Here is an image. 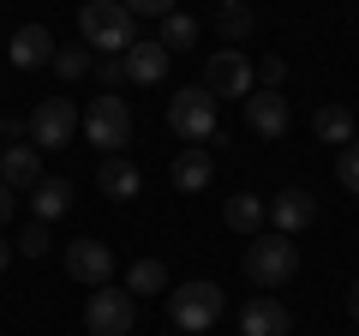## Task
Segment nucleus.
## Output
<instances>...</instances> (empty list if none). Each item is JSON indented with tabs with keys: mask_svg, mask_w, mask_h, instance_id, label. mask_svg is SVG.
I'll use <instances>...</instances> for the list:
<instances>
[{
	"mask_svg": "<svg viewBox=\"0 0 359 336\" xmlns=\"http://www.w3.org/2000/svg\"><path fill=\"white\" fill-rule=\"evenodd\" d=\"M222 222H228L233 234H264L269 205H264L257 193H233V198H228V210H222Z\"/></svg>",
	"mask_w": 359,
	"mask_h": 336,
	"instance_id": "a211bd4d",
	"label": "nucleus"
},
{
	"mask_svg": "<svg viewBox=\"0 0 359 336\" xmlns=\"http://www.w3.org/2000/svg\"><path fill=\"white\" fill-rule=\"evenodd\" d=\"M156 42H162L168 54H174V49H192V42H198V18H192V13H168V18H162V37H156Z\"/></svg>",
	"mask_w": 359,
	"mask_h": 336,
	"instance_id": "412c9836",
	"label": "nucleus"
},
{
	"mask_svg": "<svg viewBox=\"0 0 359 336\" xmlns=\"http://www.w3.org/2000/svg\"><path fill=\"white\" fill-rule=\"evenodd\" d=\"M245 120H252L257 138H282L287 120H294V108H287V96H282V91H264V84H257V91L245 96Z\"/></svg>",
	"mask_w": 359,
	"mask_h": 336,
	"instance_id": "9b49d317",
	"label": "nucleus"
},
{
	"mask_svg": "<svg viewBox=\"0 0 359 336\" xmlns=\"http://www.w3.org/2000/svg\"><path fill=\"white\" fill-rule=\"evenodd\" d=\"M294 271H299V246L287 234H252V246H245V276L257 288H282Z\"/></svg>",
	"mask_w": 359,
	"mask_h": 336,
	"instance_id": "7ed1b4c3",
	"label": "nucleus"
},
{
	"mask_svg": "<svg viewBox=\"0 0 359 336\" xmlns=\"http://www.w3.org/2000/svg\"><path fill=\"white\" fill-rule=\"evenodd\" d=\"M78 127H84V115L72 108V96H42L36 115H30V144L36 150H66L78 138Z\"/></svg>",
	"mask_w": 359,
	"mask_h": 336,
	"instance_id": "423d86ee",
	"label": "nucleus"
},
{
	"mask_svg": "<svg viewBox=\"0 0 359 336\" xmlns=\"http://www.w3.org/2000/svg\"><path fill=\"white\" fill-rule=\"evenodd\" d=\"M222 306H228V300H222L216 283H180L174 295H168V318H174L180 336H204V330H216Z\"/></svg>",
	"mask_w": 359,
	"mask_h": 336,
	"instance_id": "f03ea898",
	"label": "nucleus"
},
{
	"mask_svg": "<svg viewBox=\"0 0 359 336\" xmlns=\"http://www.w3.org/2000/svg\"><path fill=\"white\" fill-rule=\"evenodd\" d=\"M90 72H96V84H108V91H114L120 78H126V60H120V54H102V60L90 66Z\"/></svg>",
	"mask_w": 359,
	"mask_h": 336,
	"instance_id": "cd10ccee",
	"label": "nucleus"
},
{
	"mask_svg": "<svg viewBox=\"0 0 359 336\" xmlns=\"http://www.w3.org/2000/svg\"><path fill=\"white\" fill-rule=\"evenodd\" d=\"M13 210H18V193H13V186H6V181H0V222L13 217Z\"/></svg>",
	"mask_w": 359,
	"mask_h": 336,
	"instance_id": "c756f323",
	"label": "nucleus"
},
{
	"mask_svg": "<svg viewBox=\"0 0 359 336\" xmlns=\"http://www.w3.org/2000/svg\"><path fill=\"white\" fill-rule=\"evenodd\" d=\"M120 60H126V78H132V84H162V78H168V49H162L156 37H138Z\"/></svg>",
	"mask_w": 359,
	"mask_h": 336,
	"instance_id": "2eb2a0df",
	"label": "nucleus"
},
{
	"mask_svg": "<svg viewBox=\"0 0 359 336\" xmlns=\"http://www.w3.org/2000/svg\"><path fill=\"white\" fill-rule=\"evenodd\" d=\"M287 324L294 318H287V306L276 295H252L240 306V336H287Z\"/></svg>",
	"mask_w": 359,
	"mask_h": 336,
	"instance_id": "f8f14e48",
	"label": "nucleus"
},
{
	"mask_svg": "<svg viewBox=\"0 0 359 336\" xmlns=\"http://www.w3.org/2000/svg\"><path fill=\"white\" fill-rule=\"evenodd\" d=\"M6 264H13V240H0V271H6Z\"/></svg>",
	"mask_w": 359,
	"mask_h": 336,
	"instance_id": "2f4dec72",
	"label": "nucleus"
},
{
	"mask_svg": "<svg viewBox=\"0 0 359 336\" xmlns=\"http://www.w3.org/2000/svg\"><path fill=\"white\" fill-rule=\"evenodd\" d=\"M222 37L245 42V37H252V13H245V6H222Z\"/></svg>",
	"mask_w": 359,
	"mask_h": 336,
	"instance_id": "a878e982",
	"label": "nucleus"
},
{
	"mask_svg": "<svg viewBox=\"0 0 359 336\" xmlns=\"http://www.w3.org/2000/svg\"><path fill=\"white\" fill-rule=\"evenodd\" d=\"M311 132H318L323 144H353V108H341V103H318Z\"/></svg>",
	"mask_w": 359,
	"mask_h": 336,
	"instance_id": "aec40b11",
	"label": "nucleus"
},
{
	"mask_svg": "<svg viewBox=\"0 0 359 336\" xmlns=\"http://www.w3.org/2000/svg\"><path fill=\"white\" fill-rule=\"evenodd\" d=\"M168 181H174V193H204V186L216 181V156H210L204 144L180 150V156H174V168H168Z\"/></svg>",
	"mask_w": 359,
	"mask_h": 336,
	"instance_id": "4468645a",
	"label": "nucleus"
},
{
	"mask_svg": "<svg viewBox=\"0 0 359 336\" xmlns=\"http://www.w3.org/2000/svg\"><path fill=\"white\" fill-rule=\"evenodd\" d=\"M222 6H245V0H222Z\"/></svg>",
	"mask_w": 359,
	"mask_h": 336,
	"instance_id": "473e14b6",
	"label": "nucleus"
},
{
	"mask_svg": "<svg viewBox=\"0 0 359 336\" xmlns=\"http://www.w3.org/2000/svg\"><path fill=\"white\" fill-rule=\"evenodd\" d=\"M168 127L180 132V144H210L216 138V96L204 84H186L180 96H168Z\"/></svg>",
	"mask_w": 359,
	"mask_h": 336,
	"instance_id": "20e7f679",
	"label": "nucleus"
},
{
	"mask_svg": "<svg viewBox=\"0 0 359 336\" xmlns=\"http://www.w3.org/2000/svg\"><path fill=\"white\" fill-rule=\"evenodd\" d=\"M335 181H341L347 193H359V138L341 144V156H335Z\"/></svg>",
	"mask_w": 359,
	"mask_h": 336,
	"instance_id": "393cba45",
	"label": "nucleus"
},
{
	"mask_svg": "<svg viewBox=\"0 0 359 336\" xmlns=\"http://www.w3.org/2000/svg\"><path fill=\"white\" fill-rule=\"evenodd\" d=\"M0 181L13 193H30L42 181V150L36 144H0Z\"/></svg>",
	"mask_w": 359,
	"mask_h": 336,
	"instance_id": "ddd939ff",
	"label": "nucleus"
},
{
	"mask_svg": "<svg viewBox=\"0 0 359 336\" xmlns=\"http://www.w3.org/2000/svg\"><path fill=\"white\" fill-rule=\"evenodd\" d=\"M84 324H90V336H132V324H138V295L102 283L84 300Z\"/></svg>",
	"mask_w": 359,
	"mask_h": 336,
	"instance_id": "39448f33",
	"label": "nucleus"
},
{
	"mask_svg": "<svg viewBox=\"0 0 359 336\" xmlns=\"http://www.w3.org/2000/svg\"><path fill=\"white\" fill-rule=\"evenodd\" d=\"M84 138L102 144L108 156H120V144H132V108H126V96H96V103L84 108Z\"/></svg>",
	"mask_w": 359,
	"mask_h": 336,
	"instance_id": "0eeeda50",
	"label": "nucleus"
},
{
	"mask_svg": "<svg viewBox=\"0 0 359 336\" xmlns=\"http://www.w3.org/2000/svg\"><path fill=\"white\" fill-rule=\"evenodd\" d=\"M30 210H36V222H60L66 210H72V181H60V174H42V181L30 186Z\"/></svg>",
	"mask_w": 359,
	"mask_h": 336,
	"instance_id": "dca6fc26",
	"label": "nucleus"
},
{
	"mask_svg": "<svg viewBox=\"0 0 359 336\" xmlns=\"http://www.w3.org/2000/svg\"><path fill=\"white\" fill-rule=\"evenodd\" d=\"M66 271H72L84 288H102L108 276H114V252H108V240H90V234L66 240Z\"/></svg>",
	"mask_w": 359,
	"mask_h": 336,
	"instance_id": "1a4fd4ad",
	"label": "nucleus"
},
{
	"mask_svg": "<svg viewBox=\"0 0 359 336\" xmlns=\"http://www.w3.org/2000/svg\"><path fill=\"white\" fill-rule=\"evenodd\" d=\"M174 336H180V330H174Z\"/></svg>",
	"mask_w": 359,
	"mask_h": 336,
	"instance_id": "72a5a7b5",
	"label": "nucleus"
},
{
	"mask_svg": "<svg viewBox=\"0 0 359 336\" xmlns=\"http://www.w3.org/2000/svg\"><path fill=\"white\" fill-rule=\"evenodd\" d=\"M204 91H210V96H252V91H257L252 60H245L240 49H216V54L204 60Z\"/></svg>",
	"mask_w": 359,
	"mask_h": 336,
	"instance_id": "6e6552de",
	"label": "nucleus"
},
{
	"mask_svg": "<svg viewBox=\"0 0 359 336\" xmlns=\"http://www.w3.org/2000/svg\"><path fill=\"white\" fill-rule=\"evenodd\" d=\"M78 42L84 49H102V54H126L132 42V13L120 0H84L78 6Z\"/></svg>",
	"mask_w": 359,
	"mask_h": 336,
	"instance_id": "f257e3e1",
	"label": "nucleus"
},
{
	"mask_svg": "<svg viewBox=\"0 0 359 336\" xmlns=\"http://www.w3.org/2000/svg\"><path fill=\"white\" fill-rule=\"evenodd\" d=\"M347 312H353V324H359V283L347 288Z\"/></svg>",
	"mask_w": 359,
	"mask_h": 336,
	"instance_id": "7c9ffc66",
	"label": "nucleus"
},
{
	"mask_svg": "<svg viewBox=\"0 0 359 336\" xmlns=\"http://www.w3.org/2000/svg\"><path fill=\"white\" fill-rule=\"evenodd\" d=\"M120 6H126L132 18H168L174 13V0H120Z\"/></svg>",
	"mask_w": 359,
	"mask_h": 336,
	"instance_id": "c85d7f7f",
	"label": "nucleus"
},
{
	"mask_svg": "<svg viewBox=\"0 0 359 336\" xmlns=\"http://www.w3.org/2000/svg\"><path fill=\"white\" fill-rule=\"evenodd\" d=\"M126 288H132V295H156V288H168V264L162 259H138L132 276H126Z\"/></svg>",
	"mask_w": 359,
	"mask_h": 336,
	"instance_id": "4be33fe9",
	"label": "nucleus"
},
{
	"mask_svg": "<svg viewBox=\"0 0 359 336\" xmlns=\"http://www.w3.org/2000/svg\"><path fill=\"white\" fill-rule=\"evenodd\" d=\"M90 66H96V60H90L84 42H78V49H54V72H60V78H84Z\"/></svg>",
	"mask_w": 359,
	"mask_h": 336,
	"instance_id": "b1692460",
	"label": "nucleus"
},
{
	"mask_svg": "<svg viewBox=\"0 0 359 336\" xmlns=\"http://www.w3.org/2000/svg\"><path fill=\"white\" fill-rule=\"evenodd\" d=\"M48 246H54L48 222H30V228H25V234H18V240H13V252H18V259H42Z\"/></svg>",
	"mask_w": 359,
	"mask_h": 336,
	"instance_id": "5701e85b",
	"label": "nucleus"
},
{
	"mask_svg": "<svg viewBox=\"0 0 359 336\" xmlns=\"http://www.w3.org/2000/svg\"><path fill=\"white\" fill-rule=\"evenodd\" d=\"M269 222H276V234H306L318 222V198L306 186H282V193L269 198Z\"/></svg>",
	"mask_w": 359,
	"mask_h": 336,
	"instance_id": "9d476101",
	"label": "nucleus"
},
{
	"mask_svg": "<svg viewBox=\"0 0 359 336\" xmlns=\"http://www.w3.org/2000/svg\"><path fill=\"white\" fill-rule=\"evenodd\" d=\"M13 66H54V37L42 25H25L13 37Z\"/></svg>",
	"mask_w": 359,
	"mask_h": 336,
	"instance_id": "6ab92c4d",
	"label": "nucleus"
},
{
	"mask_svg": "<svg viewBox=\"0 0 359 336\" xmlns=\"http://www.w3.org/2000/svg\"><path fill=\"white\" fill-rule=\"evenodd\" d=\"M252 72H257V84H264V91H282V78H287V60H282V54H264V60H257Z\"/></svg>",
	"mask_w": 359,
	"mask_h": 336,
	"instance_id": "bb28decb",
	"label": "nucleus"
},
{
	"mask_svg": "<svg viewBox=\"0 0 359 336\" xmlns=\"http://www.w3.org/2000/svg\"><path fill=\"white\" fill-rule=\"evenodd\" d=\"M96 186H102L114 205H126V198H138V193H144V174L126 162V156H108V162L96 168Z\"/></svg>",
	"mask_w": 359,
	"mask_h": 336,
	"instance_id": "f3484780",
	"label": "nucleus"
}]
</instances>
